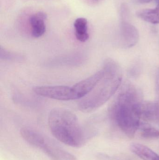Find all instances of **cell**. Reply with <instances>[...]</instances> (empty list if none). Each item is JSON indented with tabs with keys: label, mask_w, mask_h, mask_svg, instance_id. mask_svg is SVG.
I'll return each mask as SVG.
<instances>
[{
	"label": "cell",
	"mask_w": 159,
	"mask_h": 160,
	"mask_svg": "<svg viewBox=\"0 0 159 160\" xmlns=\"http://www.w3.org/2000/svg\"><path fill=\"white\" fill-rule=\"evenodd\" d=\"M131 87L122 91L111 110L112 118L120 129L130 138L134 137L140 128L142 102Z\"/></svg>",
	"instance_id": "obj_1"
},
{
	"label": "cell",
	"mask_w": 159,
	"mask_h": 160,
	"mask_svg": "<svg viewBox=\"0 0 159 160\" xmlns=\"http://www.w3.org/2000/svg\"><path fill=\"white\" fill-rule=\"evenodd\" d=\"M48 124L52 135L61 142L72 147H81L86 138L78 118L69 110L56 108L49 113Z\"/></svg>",
	"instance_id": "obj_2"
},
{
	"label": "cell",
	"mask_w": 159,
	"mask_h": 160,
	"mask_svg": "<svg viewBox=\"0 0 159 160\" xmlns=\"http://www.w3.org/2000/svg\"><path fill=\"white\" fill-rule=\"evenodd\" d=\"M104 77L91 93L78 104L79 110L85 112L96 110L103 105L115 93L122 81L120 68L111 59L105 62Z\"/></svg>",
	"instance_id": "obj_3"
},
{
	"label": "cell",
	"mask_w": 159,
	"mask_h": 160,
	"mask_svg": "<svg viewBox=\"0 0 159 160\" xmlns=\"http://www.w3.org/2000/svg\"><path fill=\"white\" fill-rule=\"evenodd\" d=\"M20 134L29 144L42 150L52 160H77L75 156L32 129L22 128Z\"/></svg>",
	"instance_id": "obj_4"
},
{
	"label": "cell",
	"mask_w": 159,
	"mask_h": 160,
	"mask_svg": "<svg viewBox=\"0 0 159 160\" xmlns=\"http://www.w3.org/2000/svg\"><path fill=\"white\" fill-rule=\"evenodd\" d=\"M38 96L53 99L69 101L77 99L72 87L67 86H41L33 88Z\"/></svg>",
	"instance_id": "obj_5"
},
{
	"label": "cell",
	"mask_w": 159,
	"mask_h": 160,
	"mask_svg": "<svg viewBox=\"0 0 159 160\" xmlns=\"http://www.w3.org/2000/svg\"><path fill=\"white\" fill-rule=\"evenodd\" d=\"M105 70L103 68L95 74L82 80L73 86L74 92L77 99L86 97L95 88L99 82L104 77Z\"/></svg>",
	"instance_id": "obj_6"
},
{
	"label": "cell",
	"mask_w": 159,
	"mask_h": 160,
	"mask_svg": "<svg viewBox=\"0 0 159 160\" xmlns=\"http://www.w3.org/2000/svg\"><path fill=\"white\" fill-rule=\"evenodd\" d=\"M121 44L125 48L135 46L139 38L138 30L135 26L126 22H122L120 28Z\"/></svg>",
	"instance_id": "obj_7"
},
{
	"label": "cell",
	"mask_w": 159,
	"mask_h": 160,
	"mask_svg": "<svg viewBox=\"0 0 159 160\" xmlns=\"http://www.w3.org/2000/svg\"><path fill=\"white\" fill-rule=\"evenodd\" d=\"M85 57L81 53L67 54L54 58L48 62L46 65L51 67L61 66H75L85 62Z\"/></svg>",
	"instance_id": "obj_8"
},
{
	"label": "cell",
	"mask_w": 159,
	"mask_h": 160,
	"mask_svg": "<svg viewBox=\"0 0 159 160\" xmlns=\"http://www.w3.org/2000/svg\"><path fill=\"white\" fill-rule=\"evenodd\" d=\"M141 118L159 124V100L142 103Z\"/></svg>",
	"instance_id": "obj_9"
},
{
	"label": "cell",
	"mask_w": 159,
	"mask_h": 160,
	"mask_svg": "<svg viewBox=\"0 0 159 160\" xmlns=\"http://www.w3.org/2000/svg\"><path fill=\"white\" fill-rule=\"evenodd\" d=\"M131 151L143 160H159V156L149 148L141 144L133 143L130 146Z\"/></svg>",
	"instance_id": "obj_10"
},
{
	"label": "cell",
	"mask_w": 159,
	"mask_h": 160,
	"mask_svg": "<svg viewBox=\"0 0 159 160\" xmlns=\"http://www.w3.org/2000/svg\"><path fill=\"white\" fill-rule=\"evenodd\" d=\"M77 39L80 42H85L88 39L89 35L87 32V20L85 18H78L74 22Z\"/></svg>",
	"instance_id": "obj_11"
},
{
	"label": "cell",
	"mask_w": 159,
	"mask_h": 160,
	"mask_svg": "<svg viewBox=\"0 0 159 160\" xmlns=\"http://www.w3.org/2000/svg\"><path fill=\"white\" fill-rule=\"evenodd\" d=\"M137 16L143 20L153 24L159 23V6L154 9H145L139 10Z\"/></svg>",
	"instance_id": "obj_12"
},
{
	"label": "cell",
	"mask_w": 159,
	"mask_h": 160,
	"mask_svg": "<svg viewBox=\"0 0 159 160\" xmlns=\"http://www.w3.org/2000/svg\"><path fill=\"white\" fill-rule=\"evenodd\" d=\"M0 58L3 61L14 62H22L24 60L22 55L9 51L2 47L0 48Z\"/></svg>",
	"instance_id": "obj_13"
},
{
	"label": "cell",
	"mask_w": 159,
	"mask_h": 160,
	"mask_svg": "<svg viewBox=\"0 0 159 160\" xmlns=\"http://www.w3.org/2000/svg\"><path fill=\"white\" fill-rule=\"evenodd\" d=\"M47 18V15L44 12H37L32 15L29 19L32 28L45 24L44 21Z\"/></svg>",
	"instance_id": "obj_14"
},
{
	"label": "cell",
	"mask_w": 159,
	"mask_h": 160,
	"mask_svg": "<svg viewBox=\"0 0 159 160\" xmlns=\"http://www.w3.org/2000/svg\"><path fill=\"white\" fill-rule=\"evenodd\" d=\"M141 136L145 139H155L159 138V131L150 127H144L142 129Z\"/></svg>",
	"instance_id": "obj_15"
},
{
	"label": "cell",
	"mask_w": 159,
	"mask_h": 160,
	"mask_svg": "<svg viewBox=\"0 0 159 160\" xmlns=\"http://www.w3.org/2000/svg\"><path fill=\"white\" fill-rule=\"evenodd\" d=\"M156 87H157V93L158 96L159 100V69L157 73V77H156Z\"/></svg>",
	"instance_id": "obj_16"
},
{
	"label": "cell",
	"mask_w": 159,
	"mask_h": 160,
	"mask_svg": "<svg viewBox=\"0 0 159 160\" xmlns=\"http://www.w3.org/2000/svg\"><path fill=\"white\" fill-rule=\"evenodd\" d=\"M138 2L141 3H147L150 2L152 0H137Z\"/></svg>",
	"instance_id": "obj_17"
},
{
	"label": "cell",
	"mask_w": 159,
	"mask_h": 160,
	"mask_svg": "<svg viewBox=\"0 0 159 160\" xmlns=\"http://www.w3.org/2000/svg\"><path fill=\"white\" fill-rule=\"evenodd\" d=\"M157 6H159V0H157Z\"/></svg>",
	"instance_id": "obj_18"
}]
</instances>
